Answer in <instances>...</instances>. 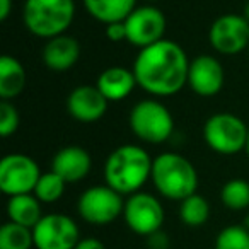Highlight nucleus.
I'll return each instance as SVG.
<instances>
[{"label": "nucleus", "instance_id": "obj_1", "mask_svg": "<svg viewBox=\"0 0 249 249\" xmlns=\"http://www.w3.org/2000/svg\"><path fill=\"white\" fill-rule=\"evenodd\" d=\"M133 73L139 87L156 97L178 94L188 84L190 60L178 43L162 41L140 50L133 62Z\"/></svg>", "mask_w": 249, "mask_h": 249}, {"label": "nucleus", "instance_id": "obj_2", "mask_svg": "<svg viewBox=\"0 0 249 249\" xmlns=\"http://www.w3.org/2000/svg\"><path fill=\"white\" fill-rule=\"evenodd\" d=\"M154 159L145 149L133 143L120 145L104 162V183L123 196L139 193L152 174Z\"/></svg>", "mask_w": 249, "mask_h": 249}, {"label": "nucleus", "instance_id": "obj_3", "mask_svg": "<svg viewBox=\"0 0 249 249\" xmlns=\"http://www.w3.org/2000/svg\"><path fill=\"white\" fill-rule=\"evenodd\" d=\"M150 181L157 193L171 201H183L198 190L196 169L178 152H164L154 157Z\"/></svg>", "mask_w": 249, "mask_h": 249}, {"label": "nucleus", "instance_id": "obj_4", "mask_svg": "<svg viewBox=\"0 0 249 249\" xmlns=\"http://www.w3.org/2000/svg\"><path fill=\"white\" fill-rule=\"evenodd\" d=\"M75 18L73 0H26L22 22L31 35L52 39L65 35Z\"/></svg>", "mask_w": 249, "mask_h": 249}, {"label": "nucleus", "instance_id": "obj_5", "mask_svg": "<svg viewBox=\"0 0 249 249\" xmlns=\"http://www.w3.org/2000/svg\"><path fill=\"white\" fill-rule=\"evenodd\" d=\"M133 135L147 143H164L174 133L171 111L157 99H142L132 107L128 118Z\"/></svg>", "mask_w": 249, "mask_h": 249}, {"label": "nucleus", "instance_id": "obj_6", "mask_svg": "<svg viewBox=\"0 0 249 249\" xmlns=\"http://www.w3.org/2000/svg\"><path fill=\"white\" fill-rule=\"evenodd\" d=\"M249 126L232 113L212 114L203 124V140L213 152L235 156L246 149Z\"/></svg>", "mask_w": 249, "mask_h": 249}, {"label": "nucleus", "instance_id": "obj_7", "mask_svg": "<svg viewBox=\"0 0 249 249\" xmlns=\"http://www.w3.org/2000/svg\"><path fill=\"white\" fill-rule=\"evenodd\" d=\"M123 195L107 184L90 186L77 200V213L89 225H109L123 215Z\"/></svg>", "mask_w": 249, "mask_h": 249}, {"label": "nucleus", "instance_id": "obj_8", "mask_svg": "<svg viewBox=\"0 0 249 249\" xmlns=\"http://www.w3.org/2000/svg\"><path fill=\"white\" fill-rule=\"evenodd\" d=\"M124 224L133 234H139L142 237H149L150 234L160 231L166 220V212L157 196L152 193L139 191L130 195L124 200L123 208Z\"/></svg>", "mask_w": 249, "mask_h": 249}, {"label": "nucleus", "instance_id": "obj_9", "mask_svg": "<svg viewBox=\"0 0 249 249\" xmlns=\"http://www.w3.org/2000/svg\"><path fill=\"white\" fill-rule=\"evenodd\" d=\"M41 174L33 157L26 154H9L0 160V190L7 196L33 193Z\"/></svg>", "mask_w": 249, "mask_h": 249}, {"label": "nucleus", "instance_id": "obj_10", "mask_svg": "<svg viewBox=\"0 0 249 249\" xmlns=\"http://www.w3.org/2000/svg\"><path fill=\"white\" fill-rule=\"evenodd\" d=\"M35 249H75L80 229L72 217L65 213H46L33 227Z\"/></svg>", "mask_w": 249, "mask_h": 249}, {"label": "nucleus", "instance_id": "obj_11", "mask_svg": "<svg viewBox=\"0 0 249 249\" xmlns=\"http://www.w3.org/2000/svg\"><path fill=\"white\" fill-rule=\"evenodd\" d=\"M126 41L143 50L162 41L166 35L167 21L164 12L156 5H140L124 19Z\"/></svg>", "mask_w": 249, "mask_h": 249}, {"label": "nucleus", "instance_id": "obj_12", "mask_svg": "<svg viewBox=\"0 0 249 249\" xmlns=\"http://www.w3.org/2000/svg\"><path fill=\"white\" fill-rule=\"evenodd\" d=\"M208 39L220 55H239L249 48V22L244 16L224 14L212 22Z\"/></svg>", "mask_w": 249, "mask_h": 249}, {"label": "nucleus", "instance_id": "obj_13", "mask_svg": "<svg viewBox=\"0 0 249 249\" xmlns=\"http://www.w3.org/2000/svg\"><path fill=\"white\" fill-rule=\"evenodd\" d=\"M225 73L218 58L212 55H198L190 62L188 86L201 97H213L224 87Z\"/></svg>", "mask_w": 249, "mask_h": 249}, {"label": "nucleus", "instance_id": "obj_14", "mask_svg": "<svg viewBox=\"0 0 249 249\" xmlns=\"http://www.w3.org/2000/svg\"><path fill=\"white\" fill-rule=\"evenodd\" d=\"M109 101L96 86H79L67 97V111L80 123H96L106 114Z\"/></svg>", "mask_w": 249, "mask_h": 249}, {"label": "nucleus", "instance_id": "obj_15", "mask_svg": "<svg viewBox=\"0 0 249 249\" xmlns=\"http://www.w3.org/2000/svg\"><path fill=\"white\" fill-rule=\"evenodd\" d=\"M92 167L89 152L79 145H69L60 149L52 159V171L62 176L69 184L86 179Z\"/></svg>", "mask_w": 249, "mask_h": 249}, {"label": "nucleus", "instance_id": "obj_16", "mask_svg": "<svg viewBox=\"0 0 249 249\" xmlns=\"http://www.w3.org/2000/svg\"><path fill=\"white\" fill-rule=\"evenodd\" d=\"M43 62L53 72H67L80 58V43L73 36L60 35L43 46Z\"/></svg>", "mask_w": 249, "mask_h": 249}, {"label": "nucleus", "instance_id": "obj_17", "mask_svg": "<svg viewBox=\"0 0 249 249\" xmlns=\"http://www.w3.org/2000/svg\"><path fill=\"white\" fill-rule=\"evenodd\" d=\"M137 86L139 84H137L133 70H128L120 65L103 70L96 80V87L109 103H118V101L126 99Z\"/></svg>", "mask_w": 249, "mask_h": 249}, {"label": "nucleus", "instance_id": "obj_18", "mask_svg": "<svg viewBox=\"0 0 249 249\" xmlns=\"http://www.w3.org/2000/svg\"><path fill=\"white\" fill-rule=\"evenodd\" d=\"M87 14L103 24L123 22L139 5L137 0H82Z\"/></svg>", "mask_w": 249, "mask_h": 249}, {"label": "nucleus", "instance_id": "obj_19", "mask_svg": "<svg viewBox=\"0 0 249 249\" xmlns=\"http://www.w3.org/2000/svg\"><path fill=\"white\" fill-rule=\"evenodd\" d=\"M28 82L26 69L18 58L4 55L0 58V99L14 101Z\"/></svg>", "mask_w": 249, "mask_h": 249}, {"label": "nucleus", "instance_id": "obj_20", "mask_svg": "<svg viewBox=\"0 0 249 249\" xmlns=\"http://www.w3.org/2000/svg\"><path fill=\"white\" fill-rule=\"evenodd\" d=\"M41 201L35 196V193L16 195L9 196L7 201V217L9 222L24 225L28 229H33L43 218V207Z\"/></svg>", "mask_w": 249, "mask_h": 249}, {"label": "nucleus", "instance_id": "obj_21", "mask_svg": "<svg viewBox=\"0 0 249 249\" xmlns=\"http://www.w3.org/2000/svg\"><path fill=\"white\" fill-rule=\"evenodd\" d=\"M179 218L186 227H201L210 218V203L195 193L179 201Z\"/></svg>", "mask_w": 249, "mask_h": 249}, {"label": "nucleus", "instance_id": "obj_22", "mask_svg": "<svg viewBox=\"0 0 249 249\" xmlns=\"http://www.w3.org/2000/svg\"><path fill=\"white\" fill-rule=\"evenodd\" d=\"M35 239H33V229L24 225L5 222L0 227V249H33Z\"/></svg>", "mask_w": 249, "mask_h": 249}, {"label": "nucleus", "instance_id": "obj_23", "mask_svg": "<svg viewBox=\"0 0 249 249\" xmlns=\"http://www.w3.org/2000/svg\"><path fill=\"white\" fill-rule=\"evenodd\" d=\"M220 201L232 212L249 208V183L246 179H229L220 190Z\"/></svg>", "mask_w": 249, "mask_h": 249}, {"label": "nucleus", "instance_id": "obj_24", "mask_svg": "<svg viewBox=\"0 0 249 249\" xmlns=\"http://www.w3.org/2000/svg\"><path fill=\"white\" fill-rule=\"evenodd\" d=\"M67 181L63 179L62 176H58L53 171H48V173H43L41 178H39L38 184L35 188V196L38 198L41 203H55L60 198L63 196L67 188Z\"/></svg>", "mask_w": 249, "mask_h": 249}, {"label": "nucleus", "instance_id": "obj_25", "mask_svg": "<svg viewBox=\"0 0 249 249\" xmlns=\"http://www.w3.org/2000/svg\"><path fill=\"white\" fill-rule=\"evenodd\" d=\"M213 249H249V231L239 225H227L215 237Z\"/></svg>", "mask_w": 249, "mask_h": 249}, {"label": "nucleus", "instance_id": "obj_26", "mask_svg": "<svg viewBox=\"0 0 249 249\" xmlns=\"http://www.w3.org/2000/svg\"><path fill=\"white\" fill-rule=\"evenodd\" d=\"M21 123L18 109L12 104V101H0V135L7 139L14 135Z\"/></svg>", "mask_w": 249, "mask_h": 249}, {"label": "nucleus", "instance_id": "obj_27", "mask_svg": "<svg viewBox=\"0 0 249 249\" xmlns=\"http://www.w3.org/2000/svg\"><path fill=\"white\" fill-rule=\"evenodd\" d=\"M145 246H147V249H169L171 239H169V235L160 229V231L150 234L149 237H145Z\"/></svg>", "mask_w": 249, "mask_h": 249}, {"label": "nucleus", "instance_id": "obj_28", "mask_svg": "<svg viewBox=\"0 0 249 249\" xmlns=\"http://www.w3.org/2000/svg\"><path fill=\"white\" fill-rule=\"evenodd\" d=\"M106 38L113 43H118V41H126V28H124V21L123 22H113V24H107L106 29Z\"/></svg>", "mask_w": 249, "mask_h": 249}, {"label": "nucleus", "instance_id": "obj_29", "mask_svg": "<svg viewBox=\"0 0 249 249\" xmlns=\"http://www.w3.org/2000/svg\"><path fill=\"white\" fill-rule=\"evenodd\" d=\"M75 249H106V246L96 237H82Z\"/></svg>", "mask_w": 249, "mask_h": 249}, {"label": "nucleus", "instance_id": "obj_30", "mask_svg": "<svg viewBox=\"0 0 249 249\" xmlns=\"http://www.w3.org/2000/svg\"><path fill=\"white\" fill-rule=\"evenodd\" d=\"M12 12V0H0V21H7Z\"/></svg>", "mask_w": 249, "mask_h": 249}, {"label": "nucleus", "instance_id": "obj_31", "mask_svg": "<svg viewBox=\"0 0 249 249\" xmlns=\"http://www.w3.org/2000/svg\"><path fill=\"white\" fill-rule=\"evenodd\" d=\"M242 16L246 18V21L249 22V0L246 2V5H244V11H242Z\"/></svg>", "mask_w": 249, "mask_h": 249}, {"label": "nucleus", "instance_id": "obj_32", "mask_svg": "<svg viewBox=\"0 0 249 249\" xmlns=\"http://www.w3.org/2000/svg\"><path fill=\"white\" fill-rule=\"evenodd\" d=\"M242 227H246L249 231V215H246L244 220H242Z\"/></svg>", "mask_w": 249, "mask_h": 249}, {"label": "nucleus", "instance_id": "obj_33", "mask_svg": "<svg viewBox=\"0 0 249 249\" xmlns=\"http://www.w3.org/2000/svg\"><path fill=\"white\" fill-rule=\"evenodd\" d=\"M246 154H248V157H249V130H248V142H246Z\"/></svg>", "mask_w": 249, "mask_h": 249}, {"label": "nucleus", "instance_id": "obj_34", "mask_svg": "<svg viewBox=\"0 0 249 249\" xmlns=\"http://www.w3.org/2000/svg\"><path fill=\"white\" fill-rule=\"evenodd\" d=\"M145 2H150V4H152V2H157V0H145Z\"/></svg>", "mask_w": 249, "mask_h": 249}, {"label": "nucleus", "instance_id": "obj_35", "mask_svg": "<svg viewBox=\"0 0 249 249\" xmlns=\"http://www.w3.org/2000/svg\"><path fill=\"white\" fill-rule=\"evenodd\" d=\"M248 52H249V48H248Z\"/></svg>", "mask_w": 249, "mask_h": 249}]
</instances>
